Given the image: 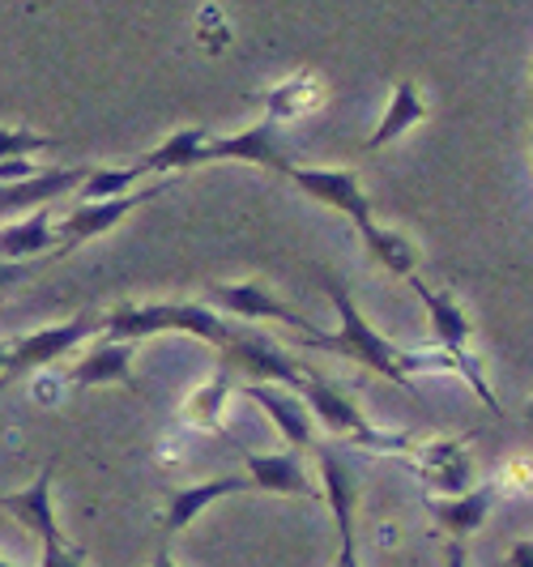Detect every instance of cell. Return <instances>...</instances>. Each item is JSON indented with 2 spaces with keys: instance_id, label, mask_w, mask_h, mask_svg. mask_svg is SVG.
Instances as JSON below:
<instances>
[{
  "instance_id": "cell-1",
  "label": "cell",
  "mask_w": 533,
  "mask_h": 567,
  "mask_svg": "<svg viewBox=\"0 0 533 567\" xmlns=\"http://www.w3.org/2000/svg\"><path fill=\"white\" fill-rule=\"evenodd\" d=\"M316 278H320V286H325V295L334 299L341 324H337V333H320V329H316V333H308L299 346H308V350H329V354H341V359H350V363H363L367 371L385 375L389 384L406 389V393H414V380H410L406 368H401V350H397L385 333H376V329L367 324L363 312L355 308V299H350L346 282L334 278L329 269H316Z\"/></svg>"
},
{
  "instance_id": "cell-2",
  "label": "cell",
  "mask_w": 533,
  "mask_h": 567,
  "mask_svg": "<svg viewBox=\"0 0 533 567\" xmlns=\"http://www.w3.org/2000/svg\"><path fill=\"white\" fill-rule=\"evenodd\" d=\"M103 333L107 341H129V346L154 338V333H193V338L209 341L214 350H223L230 320H223L205 303H180V299L175 303H120L103 316Z\"/></svg>"
},
{
  "instance_id": "cell-3",
  "label": "cell",
  "mask_w": 533,
  "mask_h": 567,
  "mask_svg": "<svg viewBox=\"0 0 533 567\" xmlns=\"http://www.w3.org/2000/svg\"><path fill=\"white\" fill-rule=\"evenodd\" d=\"M218 354H223V363L230 371L253 375V384H278V389H290V393H299V384H304V368L269 333H260L253 324H230L226 346Z\"/></svg>"
},
{
  "instance_id": "cell-4",
  "label": "cell",
  "mask_w": 533,
  "mask_h": 567,
  "mask_svg": "<svg viewBox=\"0 0 533 567\" xmlns=\"http://www.w3.org/2000/svg\"><path fill=\"white\" fill-rule=\"evenodd\" d=\"M103 333V316H73L64 324H52V329H39V333H27V338L9 341V359H4V371H0V389L18 384L34 375L39 368L57 363L60 354H69L78 341Z\"/></svg>"
},
{
  "instance_id": "cell-5",
  "label": "cell",
  "mask_w": 533,
  "mask_h": 567,
  "mask_svg": "<svg viewBox=\"0 0 533 567\" xmlns=\"http://www.w3.org/2000/svg\"><path fill=\"white\" fill-rule=\"evenodd\" d=\"M171 188V179H163V184H154V188H141V193H124V197H112V200H94V205H73V214H64L60 218V230H57V252H52V260H60V256L78 252L82 244H90V239H99V235H107L112 227H120L133 209H141V205H150L154 197H163Z\"/></svg>"
},
{
  "instance_id": "cell-6",
  "label": "cell",
  "mask_w": 533,
  "mask_h": 567,
  "mask_svg": "<svg viewBox=\"0 0 533 567\" xmlns=\"http://www.w3.org/2000/svg\"><path fill=\"white\" fill-rule=\"evenodd\" d=\"M290 184H299L311 200H320V205H329V209H341L355 227H363L371 223V200L367 193L359 188V179H355V171H325V167H290L286 175Z\"/></svg>"
},
{
  "instance_id": "cell-7",
  "label": "cell",
  "mask_w": 533,
  "mask_h": 567,
  "mask_svg": "<svg viewBox=\"0 0 533 567\" xmlns=\"http://www.w3.org/2000/svg\"><path fill=\"white\" fill-rule=\"evenodd\" d=\"M209 299L226 308V312L235 316V320H278V324H290L295 333H316V324H311L304 312H295L290 303H281L278 295H269L260 282H239V286H209Z\"/></svg>"
},
{
  "instance_id": "cell-8",
  "label": "cell",
  "mask_w": 533,
  "mask_h": 567,
  "mask_svg": "<svg viewBox=\"0 0 533 567\" xmlns=\"http://www.w3.org/2000/svg\"><path fill=\"white\" fill-rule=\"evenodd\" d=\"M218 158H239V163H253V167L278 171V175H290V158L281 150L278 128L265 120V124H253L235 137H209L205 150H201V163H218Z\"/></svg>"
},
{
  "instance_id": "cell-9",
  "label": "cell",
  "mask_w": 533,
  "mask_h": 567,
  "mask_svg": "<svg viewBox=\"0 0 533 567\" xmlns=\"http://www.w3.org/2000/svg\"><path fill=\"white\" fill-rule=\"evenodd\" d=\"M299 401L308 405L311 423H325L334 435L341 440H355L359 431H367V419L363 410L355 405V401L346 398L337 384H329L320 371H308L304 368V384H299Z\"/></svg>"
},
{
  "instance_id": "cell-10",
  "label": "cell",
  "mask_w": 533,
  "mask_h": 567,
  "mask_svg": "<svg viewBox=\"0 0 533 567\" xmlns=\"http://www.w3.org/2000/svg\"><path fill=\"white\" fill-rule=\"evenodd\" d=\"M495 495H500L495 483H482V486L461 491V495H431L427 508H431L435 525H440L452 542H465L470 534H478V529L486 525V516L495 508Z\"/></svg>"
},
{
  "instance_id": "cell-11",
  "label": "cell",
  "mask_w": 533,
  "mask_h": 567,
  "mask_svg": "<svg viewBox=\"0 0 533 567\" xmlns=\"http://www.w3.org/2000/svg\"><path fill=\"white\" fill-rule=\"evenodd\" d=\"M244 465H248V486L256 491H274V495H299V499H316L320 486L311 483L308 465L299 453H244Z\"/></svg>"
},
{
  "instance_id": "cell-12",
  "label": "cell",
  "mask_w": 533,
  "mask_h": 567,
  "mask_svg": "<svg viewBox=\"0 0 533 567\" xmlns=\"http://www.w3.org/2000/svg\"><path fill=\"white\" fill-rule=\"evenodd\" d=\"M316 474H320V495L334 512L337 529H355V508H359V474H355V465L329 444H316Z\"/></svg>"
},
{
  "instance_id": "cell-13",
  "label": "cell",
  "mask_w": 533,
  "mask_h": 567,
  "mask_svg": "<svg viewBox=\"0 0 533 567\" xmlns=\"http://www.w3.org/2000/svg\"><path fill=\"white\" fill-rule=\"evenodd\" d=\"M244 393L274 419V426L281 431L286 444H295L299 453H304V449H316V423H311L308 405L299 401V393L278 389V384H248Z\"/></svg>"
},
{
  "instance_id": "cell-14",
  "label": "cell",
  "mask_w": 533,
  "mask_h": 567,
  "mask_svg": "<svg viewBox=\"0 0 533 567\" xmlns=\"http://www.w3.org/2000/svg\"><path fill=\"white\" fill-rule=\"evenodd\" d=\"M0 508L9 512L18 525H27L39 542H64L60 538V520H57V504H52V465L39 470V478L27 486V491H13L0 499Z\"/></svg>"
},
{
  "instance_id": "cell-15",
  "label": "cell",
  "mask_w": 533,
  "mask_h": 567,
  "mask_svg": "<svg viewBox=\"0 0 533 567\" xmlns=\"http://www.w3.org/2000/svg\"><path fill=\"white\" fill-rule=\"evenodd\" d=\"M410 286H414V295H419L422 308H427L431 329H435V350H444V354L470 350V316L452 299V290H431L427 282H419V274L410 278Z\"/></svg>"
},
{
  "instance_id": "cell-16",
  "label": "cell",
  "mask_w": 533,
  "mask_h": 567,
  "mask_svg": "<svg viewBox=\"0 0 533 567\" xmlns=\"http://www.w3.org/2000/svg\"><path fill=\"white\" fill-rule=\"evenodd\" d=\"M239 491H248V478H205V483H197V486L171 491L167 512H163V534L171 538V534L188 529L209 504H218L226 495H239Z\"/></svg>"
},
{
  "instance_id": "cell-17",
  "label": "cell",
  "mask_w": 533,
  "mask_h": 567,
  "mask_svg": "<svg viewBox=\"0 0 533 567\" xmlns=\"http://www.w3.org/2000/svg\"><path fill=\"white\" fill-rule=\"evenodd\" d=\"M133 354H137V346H129V341H103V346H94L85 359H78L73 368H69V380L73 384H82V389H99V384H133Z\"/></svg>"
},
{
  "instance_id": "cell-18",
  "label": "cell",
  "mask_w": 533,
  "mask_h": 567,
  "mask_svg": "<svg viewBox=\"0 0 533 567\" xmlns=\"http://www.w3.org/2000/svg\"><path fill=\"white\" fill-rule=\"evenodd\" d=\"M419 474L427 486H435L440 495H461V491H470V456L461 453V444L457 440H435V444H427L422 449V461H419Z\"/></svg>"
},
{
  "instance_id": "cell-19",
  "label": "cell",
  "mask_w": 533,
  "mask_h": 567,
  "mask_svg": "<svg viewBox=\"0 0 533 567\" xmlns=\"http://www.w3.org/2000/svg\"><path fill=\"white\" fill-rule=\"evenodd\" d=\"M57 248V227H52V205L34 209L22 223L0 227V260H30Z\"/></svg>"
},
{
  "instance_id": "cell-20",
  "label": "cell",
  "mask_w": 533,
  "mask_h": 567,
  "mask_svg": "<svg viewBox=\"0 0 533 567\" xmlns=\"http://www.w3.org/2000/svg\"><path fill=\"white\" fill-rule=\"evenodd\" d=\"M359 235H363V244H367V256L380 265V269H389V274H397V278H414V265H419V248L401 235V230H389V227H380L376 218L371 223H363L359 227Z\"/></svg>"
},
{
  "instance_id": "cell-21",
  "label": "cell",
  "mask_w": 533,
  "mask_h": 567,
  "mask_svg": "<svg viewBox=\"0 0 533 567\" xmlns=\"http://www.w3.org/2000/svg\"><path fill=\"white\" fill-rule=\"evenodd\" d=\"M205 142H209L205 128H180V133H171L158 150L141 154L137 163L145 175H154V171H175V175H180V171L201 167V150H205Z\"/></svg>"
},
{
  "instance_id": "cell-22",
  "label": "cell",
  "mask_w": 533,
  "mask_h": 567,
  "mask_svg": "<svg viewBox=\"0 0 533 567\" xmlns=\"http://www.w3.org/2000/svg\"><path fill=\"white\" fill-rule=\"evenodd\" d=\"M422 115H427V107H422L414 82H401L393 90V99H389V112H385V120H380V124H376V133L367 137V154H376V150L393 145L406 128H414V124H419Z\"/></svg>"
},
{
  "instance_id": "cell-23",
  "label": "cell",
  "mask_w": 533,
  "mask_h": 567,
  "mask_svg": "<svg viewBox=\"0 0 533 567\" xmlns=\"http://www.w3.org/2000/svg\"><path fill=\"white\" fill-rule=\"evenodd\" d=\"M137 179H145L141 163H129V167H90V175L78 184V200H82V205H94V200L124 197Z\"/></svg>"
},
{
  "instance_id": "cell-24",
  "label": "cell",
  "mask_w": 533,
  "mask_h": 567,
  "mask_svg": "<svg viewBox=\"0 0 533 567\" xmlns=\"http://www.w3.org/2000/svg\"><path fill=\"white\" fill-rule=\"evenodd\" d=\"M226 389H230V371H223L209 389H201L197 398L188 401V423L197 426H218V414H223V398Z\"/></svg>"
},
{
  "instance_id": "cell-25",
  "label": "cell",
  "mask_w": 533,
  "mask_h": 567,
  "mask_svg": "<svg viewBox=\"0 0 533 567\" xmlns=\"http://www.w3.org/2000/svg\"><path fill=\"white\" fill-rule=\"evenodd\" d=\"M52 137H43V133H27V128H0V163H9V158H30V154H39V150H52Z\"/></svg>"
},
{
  "instance_id": "cell-26",
  "label": "cell",
  "mask_w": 533,
  "mask_h": 567,
  "mask_svg": "<svg viewBox=\"0 0 533 567\" xmlns=\"http://www.w3.org/2000/svg\"><path fill=\"white\" fill-rule=\"evenodd\" d=\"M39 567H85V555L64 546V542H43V559Z\"/></svg>"
},
{
  "instance_id": "cell-27",
  "label": "cell",
  "mask_w": 533,
  "mask_h": 567,
  "mask_svg": "<svg viewBox=\"0 0 533 567\" xmlns=\"http://www.w3.org/2000/svg\"><path fill=\"white\" fill-rule=\"evenodd\" d=\"M30 274H39V265H30V260H0V295L13 290L18 282H27Z\"/></svg>"
},
{
  "instance_id": "cell-28",
  "label": "cell",
  "mask_w": 533,
  "mask_h": 567,
  "mask_svg": "<svg viewBox=\"0 0 533 567\" xmlns=\"http://www.w3.org/2000/svg\"><path fill=\"white\" fill-rule=\"evenodd\" d=\"M334 567H363V559H359V542H355V529H337Z\"/></svg>"
},
{
  "instance_id": "cell-29",
  "label": "cell",
  "mask_w": 533,
  "mask_h": 567,
  "mask_svg": "<svg viewBox=\"0 0 533 567\" xmlns=\"http://www.w3.org/2000/svg\"><path fill=\"white\" fill-rule=\"evenodd\" d=\"M504 567H533V542H516L504 555Z\"/></svg>"
},
{
  "instance_id": "cell-30",
  "label": "cell",
  "mask_w": 533,
  "mask_h": 567,
  "mask_svg": "<svg viewBox=\"0 0 533 567\" xmlns=\"http://www.w3.org/2000/svg\"><path fill=\"white\" fill-rule=\"evenodd\" d=\"M444 567H470V559H465V542H452L444 546Z\"/></svg>"
},
{
  "instance_id": "cell-31",
  "label": "cell",
  "mask_w": 533,
  "mask_h": 567,
  "mask_svg": "<svg viewBox=\"0 0 533 567\" xmlns=\"http://www.w3.org/2000/svg\"><path fill=\"white\" fill-rule=\"evenodd\" d=\"M150 567H180V564H175V555H171V546H167V542L158 546V555H154V564H150Z\"/></svg>"
},
{
  "instance_id": "cell-32",
  "label": "cell",
  "mask_w": 533,
  "mask_h": 567,
  "mask_svg": "<svg viewBox=\"0 0 533 567\" xmlns=\"http://www.w3.org/2000/svg\"><path fill=\"white\" fill-rule=\"evenodd\" d=\"M4 359H9V341H0V371H4Z\"/></svg>"
},
{
  "instance_id": "cell-33",
  "label": "cell",
  "mask_w": 533,
  "mask_h": 567,
  "mask_svg": "<svg viewBox=\"0 0 533 567\" xmlns=\"http://www.w3.org/2000/svg\"><path fill=\"white\" fill-rule=\"evenodd\" d=\"M0 567H13V564H9V559H0Z\"/></svg>"
}]
</instances>
